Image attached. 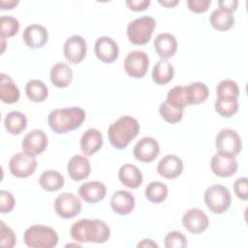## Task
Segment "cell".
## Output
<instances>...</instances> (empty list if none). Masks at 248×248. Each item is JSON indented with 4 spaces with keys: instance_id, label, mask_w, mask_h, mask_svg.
Listing matches in <instances>:
<instances>
[{
    "instance_id": "cell-1",
    "label": "cell",
    "mask_w": 248,
    "mask_h": 248,
    "mask_svg": "<svg viewBox=\"0 0 248 248\" xmlns=\"http://www.w3.org/2000/svg\"><path fill=\"white\" fill-rule=\"evenodd\" d=\"M70 233L77 242L104 243L110 235V229L99 219H80L73 224Z\"/></svg>"
},
{
    "instance_id": "cell-2",
    "label": "cell",
    "mask_w": 248,
    "mask_h": 248,
    "mask_svg": "<svg viewBox=\"0 0 248 248\" xmlns=\"http://www.w3.org/2000/svg\"><path fill=\"white\" fill-rule=\"evenodd\" d=\"M85 115V111L79 107L56 108L49 112L47 123L54 133L66 134L80 127Z\"/></svg>"
},
{
    "instance_id": "cell-3",
    "label": "cell",
    "mask_w": 248,
    "mask_h": 248,
    "mask_svg": "<svg viewBox=\"0 0 248 248\" xmlns=\"http://www.w3.org/2000/svg\"><path fill=\"white\" fill-rule=\"evenodd\" d=\"M139 132V121L130 115H124L110 124L108 129V136L114 148L124 149L138 136Z\"/></svg>"
},
{
    "instance_id": "cell-4",
    "label": "cell",
    "mask_w": 248,
    "mask_h": 248,
    "mask_svg": "<svg viewBox=\"0 0 248 248\" xmlns=\"http://www.w3.org/2000/svg\"><path fill=\"white\" fill-rule=\"evenodd\" d=\"M23 240L31 248H52L58 243V234L50 227L33 225L25 231Z\"/></svg>"
},
{
    "instance_id": "cell-5",
    "label": "cell",
    "mask_w": 248,
    "mask_h": 248,
    "mask_svg": "<svg viewBox=\"0 0 248 248\" xmlns=\"http://www.w3.org/2000/svg\"><path fill=\"white\" fill-rule=\"evenodd\" d=\"M156 27V21L151 16L138 17L127 26V36L134 45H145L151 39L152 33Z\"/></svg>"
},
{
    "instance_id": "cell-6",
    "label": "cell",
    "mask_w": 248,
    "mask_h": 248,
    "mask_svg": "<svg viewBox=\"0 0 248 248\" xmlns=\"http://www.w3.org/2000/svg\"><path fill=\"white\" fill-rule=\"evenodd\" d=\"M203 198L208 209L216 214L227 211L232 202L229 189L221 184H214L206 188Z\"/></svg>"
},
{
    "instance_id": "cell-7",
    "label": "cell",
    "mask_w": 248,
    "mask_h": 248,
    "mask_svg": "<svg viewBox=\"0 0 248 248\" xmlns=\"http://www.w3.org/2000/svg\"><path fill=\"white\" fill-rule=\"evenodd\" d=\"M215 146L218 152L235 157L241 151L242 141L235 130L225 128L217 134Z\"/></svg>"
},
{
    "instance_id": "cell-8",
    "label": "cell",
    "mask_w": 248,
    "mask_h": 248,
    "mask_svg": "<svg viewBox=\"0 0 248 248\" xmlns=\"http://www.w3.org/2000/svg\"><path fill=\"white\" fill-rule=\"evenodd\" d=\"M149 58L142 50L130 51L124 60V70L128 76L134 78H140L147 73Z\"/></svg>"
},
{
    "instance_id": "cell-9",
    "label": "cell",
    "mask_w": 248,
    "mask_h": 248,
    "mask_svg": "<svg viewBox=\"0 0 248 248\" xmlns=\"http://www.w3.org/2000/svg\"><path fill=\"white\" fill-rule=\"evenodd\" d=\"M80 200L70 192H65L57 196L54 201V209L58 216L63 219L76 217L81 211Z\"/></svg>"
},
{
    "instance_id": "cell-10",
    "label": "cell",
    "mask_w": 248,
    "mask_h": 248,
    "mask_svg": "<svg viewBox=\"0 0 248 248\" xmlns=\"http://www.w3.org/2000/svg\"><path fill=\"white\" fill-rule=\"evenodd\" d=\"M37 168V160L35 157L25 152L16 153L9 162V170L11 173L19 178H25L34 173Z\"/></svg>"
},
{
    "instance_id": "cell-11",
    "label": "cell",
    "mask_w": 248,
    "mask_h": 248,
    "mask_svg": "<svg viewBox=\"0 0 248 248\" xmlns=\"http://www.w3.org/2000/svg\"><path fill=\"white\" fill-rule=\"evenodd\" d=\"M47 143L48 140L46 133L41 129H34L24 136L21 145L23 152L36 157L46 150Z\"/></svg>"
},
{
    "instance_id": "cell-12",
    "label": "cell",
    "mask_w": 248,
    "mask_h": 248,
    "mask_svg": "<svg viewBox=\"0 0 248 248\" xmlns=\"http://www.w3.org/2000/svg\"><path fill=\"white\" fill-rule=\"evenodd\" d=\"M86 42L79 35H73L69 37L64 44V56L71 64H78L81 62L86 55Z\"/></svg>"
},
{
    "instance_id": "cell-13",
    "label": "cell",
    "mask_w": 248,
    "mask_h": 248,
    "mask_svg": "<svg viewBox=\"0 0 248 248\" xmlns=\"http://www.w3.org/2000/svg\"><path fill=\"white\" fill-rule=\"evenodd\" d=\"M237 161L234 156L217 152L210 161V168L214 174L220 177H229L237 170Z\"/></svg>"
},
{
    "instance_id": "cell-14",
    "label": "cell",
    "mask_w": 248,
    "mask_h": 248,
    "mask_svg": "<svg viewBox=\"0 0 248 248\" xmlns=\"http://www.w3.org/2000/svg\"><path fill=\"white\" fill-rule=\"evenodd\" d=\"M182 224L191 233L199 234L207 229L209 220L205 212L202 209L190 208L182 215Z\"/></svg>"
},
{
    "instance_id": "cell-15",
    "label": "cell",
    "mask_w": 248,
    "mask_h": 248,
    "mask_svg": "<svg viewBox=\"0 0 248 248\" xmlns=\"http://www.w3.org/2000/svg\"><path fill=\"white\" fill-rule=\"evenodd\" d=\"M160 152L158 141L152 137H144L140 139L133 149L134 157L143 163L152 162Z\"/></svg>"
},
{
    "instance_id": "cell-16",
    "label": "cell",
    "mask_w": 248,
    "mask_h": 248,
    "mask_svg": "<svg viewBox=\"0 0 248 248\" xmlns=\"http://www.w3.org/2000/svg\"><path fill=\"white\" fill-rule=\"evenodd\" d=\"M94 49L97 58L107 64L114 62L119 53L117 44L113 39L108 36H103L97 39Z\"/></svg>"
},
{
    "instance_id": "cell-17",
    "label": "cell",
    "mask_w": 248,
    "mask_h": 248,
    "mask_svg": "<svg viewBox=\"0 0 248 248\" xmlns=\"http://www.w3.org/2000/svg\"><path fill=\"white\" fill-rule=\"evenodd\" d=\"M22 39L27 46L31 48H39L46 44L48 40V32L40 24H30L23 30Z\"/></svg>"
},
{
    "instance_id": "cell-18",
    "label": "cell",
    "mask_w": 248,
    "mask_h": 248,
    "mask_svg": "<svg viewBox=\"0 0 248 248\" xmlns=\"http://www.w3.org/2000/svg\"><path fill=\"white\" fill-rule=\"evenodd\" d=\"M183 170L182 160L175 155L164 156L157 165L158 173L166 179H173L180 175Z\"/></svg>"
},
{
    "instance_id": "cell-19",
    "label": "cell",
    "mask_w": 248,
    "mask_h": 248,
    "mask_svg": "<svg viewBox=\"0 0 248 248\" xmlns=\"http://www.w3.org/2000/svg\"><path fill=\"white\" fill-rule=\"evenodd\" d=\"M107 194V187L100 181H89L83 183L78 188L79 197L87 203H97L101 202Z\"/></svg>"
},
{
    "instance_id": "cell-20",
    "label": "cell",
    "mask_w": 248,
    "mask_h": 248,
    "mask_svg": "<svg viewBox=\"0 0 248 248\" xmlns=\"http://www.w3.org/2000/svg\"><path fill=\"white\" fill-rule=\"evenodd\" d=\"M69 176L75 181H81L88 177L91 171V166L89 160L83 155L73 156L67 166Z\"/></svg>"
},
{
    "instance_id": "cell-21",
    "label": "cell",
    "mask_w": 248,
    "mask_h": 248,
    "mask_svg": "<svg viewBox=\"0 0 248 248\" xmlns=\"http://www.w3.org/2000/svg\"><path fill=\"white\" fill-rule=\"evenodd\" d=\"M135 197L128 191L119 190L113 193L110 198L111 209L120 215H127L135 207Z\"/></svg>"
},
{
    "instance_id": "cell-22",
    "label": "cell",
    "mask_w": 248,
    "mask_h": 248,
    "mask_svg": "<svg viewBox=\"0 0 248 248\" xmlns=\"http://www.w3.org/2000/svg\"><path fill=\"white\" fill-rule=\"evenodd\" d=\"M154 49L162 59L172 57L177 49V42L170 33L159 34L154 40Z\"/></svg>"
},
{
    "instance_id": "cell-23",
    "label": "cell",
    "mask_w": 248,
    "mask_h": 248,
    "mask_svg": "<svg viewBox=\"0 0 248 248\" xmlns=\"http://www.w3.org/2000/svg\"><path fill=\"white\" fill-rule=\"evenodd\" d=\"M120 182L127 188L137 189L142 183V173L139 168L133 164H124L118 171Z\"/></svg>"
},
{
    "instance_id": "cell-24",
    "label": "cell",
    "mask_w": 248,
    "mask_h": 248,
    "mask_svg": "<svg viewBox=\"0 0 248 248\" xmlns=\"http://www.w3.org/2000/svg\"><path fill=\"white\" fill-rule=\"evenodd\" d=\"M80 149L85 155L96 153L103 145V136L101 132L95 128L86 130L80 138Z\"/></svg>"
},
{
    "instance_id": "cell-25",
    "label": "cell",
    "mask_w": 248,
    "mask_h": 248,
    "mask_svg": "<svg viewBox=\"0 0 248 248\" xmlns=\"http://www.w3.org/2000/svg\"><path fill=\"white\" fill-rule=\"evenodd\" d=\"M49 77L54 86L58 88H65L73 80V71L68 64L59 62L51 67Z\"/></svg>"
},
{
    "instance_id": "cell-26",
    "label": "cell",
    "mask_w": 248,
    "mask_h": 248,
    "mask_svg": "<svg viewBox=\"0 0 248 248\" xmlns=\"http://www.w3.org/2000/svg\"><path fill=\"white\" fill-rule=\"evenodd\" d=\"M0 99L5 104L16 103L20 93L16 82L6 74L0 75Z\"/></svg>"
},
{
    "instance_id": "cell-27",
    "label": "cell",
    "mask_w": 248,
    "mask_h": 248,
    "mask_svg": "<svg viewBox=\"0 0 248 248\" xmlns=\"http://www.w3.org/2000/svg\"><path fill=\"white\" fill-rule=\"evenodd\" d=\"M174 76V68L167 59H160L153 67L152 79L155 83L164 85L169 83Z\"/></svg>"
},
{
    "instance_id": "cell-28",
    "label": "cell",
    "mask_w": 248,
    "mask_h": 248,
    "mask_svg": "<svg viewBox=\"0 0 248 248\" xmlns=\"http://www.w3.org/2000/svg\"><path fill=\"white\" fill-rule=\"evenodd\" d=\"M64 182L65 179L63 175L53 170L44 171L39 177L41 187L47 192H55L60 190L63 187Z\"/></svg>"
},
{
    "instance_id": "cell-29",
    "label": "cell",
    "mask_w": 248,
    "mask_h": 248,
    "mask_svg": "<svg viewBox=\"0 0 248 248\" xmlns=\"http://www.w3.org/2000/svg\"><path fill=\"white\" fill-rule=\"evenodd\" d=\"M209 21L213 28L219 31H227L233 26L234 16L232 13L216 9L210 14Z\"/></svg>"
},
{
    "instance_id": "cell-30",
    "label": "cell",
    "mask_w": 248,
    "mask_h": 248,
    "mask_svg": "<svg viewBox=\"0 0 248 248\" xmlns=\"http://www.w3.org/2000/svg\"><path fill=\"white\" fill-rule=\"evenodd\" d=\"M4 124L10 134L19 135L27 127V118L20 111H11L6 115Z\"/></svg>"
},
{
    "instance_id": "cell-31",
    "label": "cell",
    "mask_w": 248,
    "mask_h": 248,
    "mask_svg": "<svg viewBox=\"0 0 248 248\" xmlns=\"http://www.w3.org/2000/svg\"><path fill=\"white\" fill-rule=\"evenodd\" d=\"M208 95V87L203 82L196 81L186 86V97L189 105L202 104L207 99Z\"/></svg>"
},
{
    "instance_id": "cell-32",
    "label": "cell",
    "mask_w": 248,
    "mask_h": 248,
    "mask_svg": "<svg viewBox=\"0 0 248 248\" xmlns=\"http://www.w3.org/2000/svg\"><path fill=\"white\" fill-rule=\"evenodd\" d=\"M25 93L30 101L41 103L47 98L48 89L42 80L31 79L25 85Z\"/></svg>"
},
{
    "instance_id": "cell-33",
    "label": "cell",
    "mask_w": 248,
    "mask_h": 248,
    "mask_svg": "<svg viewBox=\"0 0 248 248\" xmlns=\"http://www.w3.org/2000/svg\"><path fill=\"white\" fill-rule=\"evenodd\" d=\"M144 194L149 202L153 203H160L164 202L168 196V187L165 183L153 181L146 186Z\"/></svg>"
},
{
    "instance_id": "cell-34",
    "label": "cell",
    "mask_w": 248,
    "mask_h": 248,
    "mask_svg": "<svg viewBox=\"0 0 248 248\" xmlns=\"http://www.w3.org/2000/svg\"><path fill=\"white\" fill-rule=\"evenodd\" d=\"M215 110L223 117H231L238 110V101L234 98L217 97L215 101Z\"/></svg>"
},
{
    "instance_id": "cell-35",
    "label": "cell",
    "mask_w": 248,
    "mask_h": 248,
    "mask_svg": "<svg viewBox=\"0 0 248 248\" xmlns=\"http://www.w3.org/2000/svg\"><path fill=\"white\" fill-rule=\"evenodd\" d=\"M159 112L162 118L169 123H177L182 119L183 108H178L170 105L168 102L161 103L159 107Z\"/></svg>"
},
{
    "instance_id": "cell-36",
    "label": "cell",
    "mask_w": 248,
    "mask_h": 248,
    "mask_svg": "<svg viewBox=\"0 0 248 248\" xmlns=\"http://www.w3.org/2000/svg\"><path fill=\"white\" fill-rule=\"evenodd\" d=\"M166 102H168L171 106L178 108H184L188 106L189 104L186 97V86L177 85L171 88L168 92Z\"/></svg>"
},
{
    "instance_id": "cell-37",
    "label": "cell",
    "mask_w": 248,
    "mask_h": 248,
    "mask_svg": "<svg viewBox=\"0 0 248 248\" xmlns=\"http://www.w3.org/2000/svg\"><path fill=\"white\" fill-rule=\"evenodd\" d=\"M216 93L217 97L237 99L239 96V88L235 81L232 79H224L218 83Z\"/></svg>"
},
{
    "instance_id": "cell-38",
    "label": "cell",
    "mask_w": 248,
    "mask_h": 248,
    "mask_svg": "<svg viewBox=\"0 0 248 248\" xmlns=\"http://www.w3.org/2000/svg\"><path fill=\"white\" fill-rule=\"evenodd\" d=\"M19 29L18 20L10 16H2L0 18V33L2 37H13Z\"/></svg>"
},
{
    "instance_id": "cell-39",
    "label": "cell",
    "mask_w": 248,
    "mask_h": 248,
    "mask_svg": "<svg viewBox=\"0 0 248 248\" xmlns=\"http://www.w3.org/2000/svg\"><path fill=\"white\" fill-rule=\"evenodd\" d=\"M187 246V238L180 232L172 231L165 237V247L167 248H184Z\"/></svg>"
},
{
    "instance_id": "cell-40",
    "label": "cell",
    "mask_w": 248,
    "mask_h": 248,
    "mask_svg": "<svg viewBox=\"0 0 248 248\" xmlns=\"http://www.w3.org/2000/svg\"><path fill=\"white\" fill-rule=\"evenodd\" d=\"M16 243V236L14 231L3 221L0 222V244L3 247L12 248Z\"/></svg>"
},
{
    "instance_id": "cell-41",
    "label": "cell",
    "mask_w": 248,
    "mask_h": 248,
    "mask_svg": "<svg viewBox=\"0 0 248 248\" xmlns=\"http://www.w3.org/2000/svg\"><path fill=\"white\" fill-rule=\"evenodd\" d=\"M16 204V201L12 193L1 190L0 191V212L1 213H8L11 212Z\"/></svg>"
},
{
    "instance_id": "cell-42",
    "label": "cell",
    "mask_w": 248,
    "mask_h": 248,
    "mask_svg": "<svg viewBox=\"0 0 248 248\" xmlns=\"http://www.w3.org/2000/svg\"><path fill=\"white\" fill-rule=\"evenodd\" d=\"M233 190L237 198L246 201L248 199V181L245 176L237 178L233 183Z\"/></svg>"
},
{
    "instance_id": "cell-43",
    "label": "cell",
    "mask_w": 248,
    "mask_h": 248,
    "mask_svg": "<svg viewBox=\"0 0 248 248\" xmlns=\"http://www.w3.org/2000/svg\"><path fill=\"white\" fill-rule=\"evenodd\" d=\"M211 4L210 0H188L187 6L194 13H204Z\"/></svg>"
},
{
    "instance_id": "cell-44",
    "label": "cell",
    "mask_w": 248,
    "mask_h": 248,
    "mask_svg": "<svg viewBox=\"0 0 248 248\" xmlns=\"http://www.w3.org/2000/svg\"><path fill=\"white\" fill-rule=\"evenodd\" d=\"M126 5L131 11L141 12L149 7L150 0H126Z\"/></svg>"
},
{
    "instance_id": "cell-45",
    "label": "cell",
    "mask_w": 248,
    "mask_h": 248,
    "mask_svg": "<svg viewBox=\"0 0 248 248\" xmlns=\"http://www.w3.org/2000/svg\"><path fill=\"white\" fill-rule=\"evenodd\" d=\"M218 5H219V9L232 13L236 10L238 1H236V0H220V1H218Z\"/></svg>"
},
{
    "instance_id": "cell-46",
    "label": "cell",
    "mask_w": 248,
    "mask_h": 248,
    "mask_svg": "<svg viewBox=\"0 0 248 248\" xmlns=\"http://www.w3.org/2000/svg\"><path fill=\"white\" fill-rule=\"evenodd\" d=\"M18 4V1L17 0H1L0 1V7L2 10H11L13 9L14 7H16V5Z\"/></svg>"
},
{
    "instance_id": "cell-47",
    "label": "cell",
    "mask_w": 248,
    "mask_h": 248,
    "mask_svg": "<svg viewBox=\"0 0 248 248\" xmlns=\"http://www.w3.org/2000/svg\"><path fill=\"white\" fill-rule=\"evenodd\" d=\"M138 247H158V244L154 242L152 239H142L139 244Z\"/></svg>"
},
{
    "instance_id": "cell-48",
    "label": "cell",
    "mask_w": 248,
    "mask_h": 248,
    "mask_svg": "<svg viewBox=\"0 0 248 248\" xmlns=\"http://www.w3.org/2000/svg\"><path fill=\"white\" fill-rule=\"evenodd\" d=\"M179 3V1H177V0H174V1H159V4H161V5H163V6H165V7H168V8H170V7H173V6H175L176 4H178Z\"/></svg>"
}]
</instances>
